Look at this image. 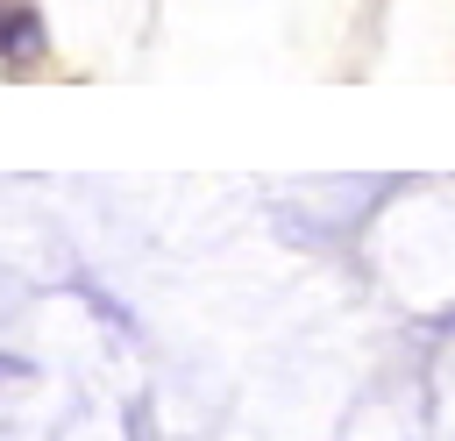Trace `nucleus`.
I'll list each match as a JSON object with an SVG mask.
<instances>
[{"mask_svg":"<svg viewBox=\"0 0 455 441\" xmlns=\"http://www.w3.org/2000/svg\"><path fill=\"white\" fill-rule=\"evenodd\" d=\"M43 50V21H36V7L28 0H0V57H36Z\"/></svg>","mask_w":455,"mask_h":441,"instance_id":"f257e3e1","label":"nucleus"}]
</instances>
